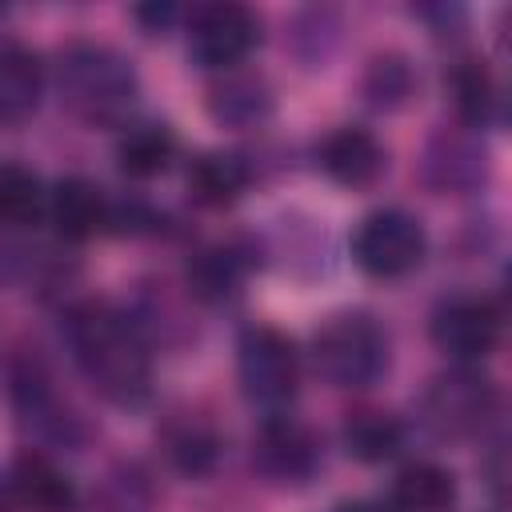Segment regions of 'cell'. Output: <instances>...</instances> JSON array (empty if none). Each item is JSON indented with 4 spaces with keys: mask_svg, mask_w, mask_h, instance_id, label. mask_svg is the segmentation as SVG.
Instances as JSON below:
<instances>
[{
    "mask_svg": "<svg viewBox=\"0 0 512 512\" xmlns=\"http://www.w3.org/2000/svg\"><path fill=\"white\" fill-rule=\"evenodd\" d=\"M64 336L76 368L108 404L136 408L148 400L152 356L132 316H124L108 300H80L64 316Z\"/></svg>",
    "mask_w": 512,
    "mask_h": 512,
    "instance_id": "1",
    "label": "cell"
},
{
    "mask_svg": "<svg viewBox=\"0 0 512 512\" xmlns=\"http://www.w3.org/2000/svg\"><path fill=\"white\" fill-rule=\"evenodd\" d=\"M176 160V136L168 124H132L116 144V164L132 180H152Z\"/></svg>",
    "mask_w": 512,
    "mask_h": 512,
    "instance_id": "21",
    "label": "cell"
},
{
    "mask_svg": "<svg viewBox=\"0 0 512 512\" xmlns=\"http://www.w3.org/2000/svg\"><path fill=\"white\" fill-rule=\"evenodd\" d=\"M208 116L224 128H256L272 116V88L260 72L228 68L208 88Z\"/></svg>",
    "mask_w": 512,
    "mask_h": 512,
    "instance_id": "13",
    "label": "cell"
},
{
    "mask_svg": "<svg viewBox=\"0 0 512 512\" xmlns=\"http://www.w3.org/2000/svg\"><path fill=\"white\" fill-rule=\"evenodd\" d=\"M244 272H248V264H244V256H240L236 248H228V244H208V248H200V252L188 260L184 280H188V292H192L196 300L220 308V304H232V300L240 296Z\"/></svg>",
    "mask_w": 512,
    "mask_h": 512,
    "instance_id": "16",
    "label": "cell"
},
{
    "mask_svg": "<svg viewBox=\"0 0 512 512\" xmlns=\"http://www.w3.org/2000/svg\"><path fill=\"white\" fill-rule=\"evenodd\" d=\"M8 268H12V252L0 244V276H8Z\"/></svg>",
    "mask_w": 512,
    "mask_h": 512,
    "instance_id": "27",
    "label": "cell"
},
{
    "mask_svg": "<svg viewBox=\"0 0 512 512\" xmlns=\"http://www.w3.org/2000/svg\"><path fill=\"white\" fill-rule=\"evenodd\" d=\"M56 88L68 112L92 128H116L128 120L140 80L128 56L96 40H72L56 52Z\"/></svg>",
    "mask_w": 512,
    "mask_h": 512,
    "instance_id": "2",
    "label": "cell"
},
{
    "mask_svg": "<svg viewBox=\"0 0 512 512\" xmlns=\"http://www.w3.org/2000/svg\"><path fill=\"white\" fill-rule=\"evenodd\" d=\"M4 504H8V500H4V484H0V512H4Z\"/></svg>",
    "mask_w": 512,
    "mask_h": 512,
    "instance_id": "28",
    "label": "cell"
},
{
    "mask_svg": "<svg viewBox=\"0 0 512 512\" xmlns=\"http://www.w3.org/2000/svg\"><path fill=\"white\" fill-rule=\"evenodd\" d=\"M252 464L276 484H304L320 468V444L300 420L272 412L252 436Z\"/></svg>",
    "mask_w": 512,
    "mask_h": 512,
    "instance_id": "9",
    "label": "cell"
},
{
    "mask_svg": "<svg viewBox=\"0 0 512 512\" xmlns=\"http://www.w3.org/2000/svg\"><path fill=\"white\" fill-rule=\"evenodd\" d=\"M164 452L172 460L176 472L184 476H204L212 472L216 464V452H220V436L216 428L204 420V416H192V412H180L164 424Z\"/></svg>",
    "mask_w": 512,
    "mask_h": 512,
    "instance_id": "20",
    "label": "cell"
},
{
    "mask_svg": "<svg viewBox=\"0 0 512 512\" xmlns=\"http://www.w3.org/2000/svg\"><path fill=\"white\" fill-rule=\"evenodd\" d=\"M384 148L368 128H336L320 144V168L344 188H368L384 172Z\"/></svg>",
    "mask_w": 512,
    "mask_h": 512,
    "instance_id": "12",
    "label": "cell"
},
{
    "mask_svg": "<svg viewBox=\"0 0 512 512\" xmlns=\"http://www.w3.org/2000/svg\"><path fill=\"white\" fill-rule=\"evenodd\" d=\"M252 172L236 152H204L188 168V192L200 208H228L244 196Z\"/></svg>",
    "mask_w": 512,
    "mask_h": 512,
    "instance_id": "19",
    "label": "cell"
},
{
    "mask_svg": "<svg viewBox=\"0 0 512 512\" xmlns=\"http://www.w3.org/2000/svg\"><path fill=\"white\" fill-rule=\"evenodd\" d=\"M456 500V476L432 460H416L396 472L388 488V512H448Z\"/></svg>",
    "mask_w": 512,
    "mask_h": 512,
    "instance_id": "18",
    "label": "cell"
},
{
    "mask_svg": "<svg viewBox=\"0 0 512 512\" xmlns=\"http://www.w3.org/2000/svg\"><path fill=\"white\" fill-rule=\"evenodd\" d=\"M344 448L352 460L360 464H384L400 452L404 444V428L396 416L388 412H376V408H360V412H348L344 420Z\"/></svg>",
    "mask_w": 512,
    "mask_h": 512,
    "instance_id": "22",
    "label": "cell"
},
{
    "mask_svg": "<svg viewBox=\"0 0 512 512\" xmlns=\"http://www.w3.org/2000/svg\"><path fill=\"white\" fill-rule=\"evenodd\" d=\"M12 488L20 504L32 512H72L76 508V484L64 468H56L52 456L44 452H20L12 464Z\"/></svg>",
    "mask_w": 512,
    "mask_h": 512,
    "instance_id": "15",
    "label": "cell"
},
{
    "mask_svg": "<svg viewBox=\"0 0 512 512\" xmlns=\"http://www.w3.org/2000/svg\"><path fill=\"white\" fill-rule=\"evenodd\" d=\"M336 512H388V508H380V504H364V500H356V504H340Z\"/></svg>",
    "mask_w": 512,
    "mask_h": 512,
    "instance_id": "26",
    "label": "cell"
},
{
    "mask_svg": "<svg viewBox=\"0 0 512 512\" xmlns=\"http://www.w3.org/2000/svg\"><path fill=\"white\" fill-rule=\"evenodd\" d=\"M412 92H416V72H412V64L400 52H384V56H376L368 64V72H364V96H368L372 108H384V112L404 108Z\"/></svg>",
    "mask_w": 512,
    "mask_h": 512,
    "instance_id": "24",
    "label": "cell"
},
{
    "mask_svg": "<svg viewBox=\"0 0 512 512\" xmlns=\"http://www.w3.org/2000/svg\"><path fill=\"white\" fill-rule=\"evenodd\" d=\"M496 412V388L484 372L460 364L440 372L424 392V424L440 436H472Z\"/></svg>",
    "mask_w": 512,
    "mask_h": 512,
    "instance_id": "6",
    "label": "cell"
},
{
    "mask_svg": "<svg viewBox=\"0 0 512 512\" xmlns=\"http://www.w3.org/2000/svg\"><path fill=\"white\" fill-rule=\"evenodd\" d=\"M132 16H136V20H140L148 32H164V28H168V24L180 16V8H176V4H140Z\"/></svg>",
    "mask_w": 512,
    "mask_h": 512,
    "instance_id": "25",
    "label": "cell"
},
{
    "mask_svg": "<svg viewBox=\"0 0 512 512\" xmlns=\"http://www.w3.org/2000/svg\"><path fill=\"white\" fill-rule=\"evenodd\" d=\"M260 44V20L244 4H204L188 20V56L200 68L228 72Z\"/></svg>",
    "mask_w": 512,
    "mask_h": 512,
    "instance_id": "7",
    "label": "cell"
},
{
    "mask_svg": "<svg viewBox=\"0 0 512 512\" xmlns=\"http://www.w3.org/2000/svg\"><path fill=\"white\" fill-rule=\"evenodd\" d=\"M236 376H240V392L252 404H260L268 412H284L300 388L296 344L268 324L248 328L236 344Z\"/></svg>",
    "mask_w": 512,
    "mask_h": 512,
    "instance_id": "4",
    "label": "cell"
},
{
    "mask_svg": "<svg viewBox=\"0 0 512 512\" xmlns=\"http://www.w3.org/2000/svg\"><path fill=\"white\" fill-rule=\"evenodd\" d=\"M424 172L440 192H472L488 172V152L480 132L472 128H444L432 136Z\"/></svg>",
    "mask_w": 512,
    "mask_h": 512,
    "instance_id": "10",
    "label": "cell"
},
{
    "mask_svg": "<svg viewBox=\"0 0 512 512\" xmlns=\"http://www.w3.org/2000/svg\"><path fill=\"white\" fill-rule=\"evenodd\" d=\"M48 212V192L36 172L20 164H0V220L4 224H36Z\"/></svg>",
    "mask_w": 512,
    "mask_h": 512,
    "instance_id": "23",
    "label": "cell"
},
{
    "mask_svg": "<svg viewBox=\"0 0 512 512\" xmlns=\"http://www.w3.org/2000/svg\"><path fill=\"white\" fill-rule=\"evenodd\" d=\"M312 364L332 388H372L388 372V332L368 312H336L312 336Z\"/></svg>",
    "mask_w": 512,
    "mask_h": 512,
    "instance_id": "3",
    "label": "cell"
},
{
    "mask_svg": "<svg viewBox=\"0 0 512 512\" xmlns=\"http://www.w3.org/2000/svg\"><path fill=\"white\" fill-rule=\"evenodd\" d=\"M452 100L456 112L464 120V128L484 132V128H500L504 124V92L496 84V76L480 64V60H460L452 68Z\"/></svg>",
    "mask_w": 512,
    "mask_h": 512,
    "instance_id": "17",
    "label": "cell"
},
{
    "mask_svg": "<svg viewBox=\"0 0 512 512\" xmlns=\"http://www.w3.org/2000/svg\"><path fill=\"white\" fill-rule=\"evenodd\" d=\"M44 96V64L20 40H0V124H24Z\"/></svg>",
    "mask_w": 512,
    "mask_h": 512,
    "instance_id": "14",
    "label": "cell"
},
{
    "mask_svg": "<svg viewBox=\"0 0 512 512\" xmlns=\"http://www.w3.org/2000/svg\"><path fill=\"white\" fill-rule=\"evenodd\" d=\"M428 248L424 224L404 208H380L360 220L352 236V260L376 280H400L420 268Z\"/></svg>",
    "mask_w": 512,
    "mask_h": 512,
    "instance_id": "5",
    "label": "cell"
},
{
    "mask_svg": "<svg viewBox=\"0 0 512 512\" xmlns=\"http://www.w3.org/2000/svg\"><path fill=\"white\" fill-rule=\"evenodd\" d=\"M432 340L444 356L460 364H476L500 340V308L488 296H472V292L448 296L432 312Z\"/></svg>",
    "mask_w": 512,
    "mask_h": 512,
    "instance_id": "8",
    "label": "cell"
},
{
    "mask_svg": "<svg viewBox=\"0 0 512 512\" xmlns=\"http://www.w3.org/2000/svg\"><path fill=\"white\" fill-rule=\"evenodd\" d=\"M56 228L60 240H92L96 232L108 228V196L84 180V176H64L52 192H48V212H44Z\"/></svg>",
    "mask_w": 512,
    "mask_h": 512,
    "instance_id": "11",
    "label": "cell"
}]
</instances>
